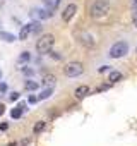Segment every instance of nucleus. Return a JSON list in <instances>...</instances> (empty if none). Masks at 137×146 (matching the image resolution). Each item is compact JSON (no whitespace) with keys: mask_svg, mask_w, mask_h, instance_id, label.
<instances>
[{"mask_svg":"<svg viewBox=\"0 0 137 146\" xmlns=\"http://www.w3.org/2000/svg\"><path fill=\"white\" fill-rule=\"evenodd\" d=\"M108 12H110V2L108 0H96V2L91 5V9H89V14H91L93 19L105 17Z\"/></svg>","mask_w":137,"mask_h":146,"instance_id":"nucleus-1","label":"nucleus"},{"mask_svg":"<svg viewBox=\"0 0 137 146\" xmlns=\"http://www.w3.org/2000/svg\"><path fill=\"white\" fill-rule=\"evenodd\" d=\"M53 45H55V36H53V35H43V36L38 40V43H36V50H38V53H41V55H48V53L51 52Z\"/></svg>","mask_w":137,"mask_h":146,"instance_id":"nucleus-2","label":"nucleus"},{"mask_svg":"<svg viewBox=\"0 0 137 146\" xmlns=\"http://www.w3.org/2000/svg\"><path fill=\"white\" fill-rule=\"evenodd\" d=\"M84 72V65L81 62H68L65 67H63V74L67 78H77Z\"/></svg>","mask_w":137,"mask_h":146,"instance_id":"nucleus-3","label":"nucleus"},{"mask_svg":"<svg viewBox=\"0 0 137 146\" xmlns=\"http://www.w3.org/2000/svg\"><path fill=\"white\" fill-rule=\"evenodd\" d=\"M127 53H128V45H127L125 41H117V43L111 45L108 55H110L111 58H122V57H125Z\"/></svg>","mask_w":137,"mask_h":146,"instance_id":"nucleus-4","label":"nucleus"},{"mask_svg":"<svg viewBox=\"0 0 137 146\" xmlns=\"http://www.w3.org/2000/svg\"><path fill=\"white\" fill-rule=\"evenodd\" d=\"M76 12H77V5L76 4H68L65 9H63V12H62V19H63V23H68L74 16H76Z\"/></svg>","mask_w":137,"mask_h":146,"instance_id":"nucleus-5","label":"nucleus"},{"mask_svg":"<svg viewBox=\"0 0 137 146\" xmlns=\"http://www.w3.org/2000/svg\"><path fill=\"white\" fill-rule=\"evenodd\" d=\"M79 41H81V45H84L86 48L94 46V40H93V36H91L89 33H82V35L79 36Z\"/></svg>","mask_w":137,"mask_h":146,"instance_id":"nucleus-6","label":"nucleus"},{"mask_svg":"<svg viewBox=\"0 0 137 146\" xmlns=\"http://www.w3.org/2000/svg\"><path fill=\"white\" fill-rule=\"evenodd\" d=\"M74 95H76V98H77V100H82V98H86V96L89 95V86H86V84H82V86H77V88H76V91H74Z\"/></svg>","mask_w":137,"mask_h":146,"instance_id":"nucleus-7","label":"nucleus"},{"mask_svg":"<svg viewBox=\"0 0 137 146\" xmlns=\"http://www.w3.org/2000/svg\"><path fill=\"white\" fill-rule=\"evenodd\" d=\"M33 33V29H31V23L29 24H24L22 28H21V31H19V40L21 41H24V40H28V36Z\"/></svg>","mask_w":137,"mask_h":146,"instance_id":"nucleus-8","label":"nucleus"},{"mask_svg":"<svg viewBox=\"0 0 137 146\" xmlns=\"http://www.w3.org/2000/svg\"><path fill=\"white\" fill-rule=\"evenodd\" d=\"M55 83H57V79H55V76H51V74H46V76L43 78V86H45V88H53Z\"/></svg>","mask_w":137,"mask_h":146,"instance_id":"nucleus-9","label":"nucleus"},{"mask_svg":"<svg viewBox=\"0 0 137 146\" xmlns=\"http://www.w3.org/2000/svg\"><path fill=\"white\" fill-rule=\"evenodd\" d=\"M45 127H46V122H45V120H38V122L34 124V127H33V132H34V134H40V132L45 131Z\"/></svg>","mask_w":137,"mask_h":146,"instance_id":"nucleus-10","label":"nucleus"},{"mask_svg":"<svg viewBox=\"0 0 137 146\" xmlns=\"http://www.w3.org/2000/svg\"><path fill=\"white\" fill-rule=\"evenodd\" d=\"M122 72H118V70H111L110 72V83H118V81H122Z\"/></svg>","mask_w":137,"mask_h":146,"instance_id":"nucleus-11","label":"nucleus"},{"mask_svg":"<svg viewBox=\"0 0 137 146\" xmlns=\"http://www.w3.org/2000/svg\"><path fill=\"white\" fill-rule=\"evenodd\" d=\"M53 95V88H45L41 93H40V96H38V100H48L50 96Z\"/></svg>","mask_w":137,"mask_h":146,"instance_id":"nucleus-12","label":"nucleus"},{"mask_svg":"<svg viewBox=\"0 0 137 146\" xmlns=\"http://www.w3.org/2000/svg\"><path fill=\"white\" fill-rule=\"evenodd\" d=\"M0 38H2L4 41H7V43H12V41L17 40L14 35H11V33H7V31H2V33H0Z\"/></svg>","mask_w":137,"mask_h":146,"instance_id":"nucleus-13","label":"nucleus"},{"mask_svg":"<svg viewBox=\"0 0 137 146\" xmlns=\"http://www.w3.org/2000/svg\"><path fill=\"white\" fill-rule=\"evenodd\" d=\"M22 110H24V105L12 108V112H11V117H12V119H21V115H22Z\"/></svg>","mask_w":137,"mask_h":146,"instance_id":"nucleus-14","label":"nucleus"},{"mask_svg":"<svg viewBox=\"0 0 137 146\" xmlns=\"http://www.w3.org/2000/svg\"><path fill=\"white\" fill-rule=\"evenodd\" d=\"M31 60V53L29 52H22L19 57H17V62L19 64H26V62H29Z\"/></svg>","mask_w":137,"mask_h":146,"instance_id":"nucleus-15","label":"nucleus"},{"mask_svg":"<svg viewBox=\"0 0 137 146\" xmlns=\"http://www.w3.org/2000/svg\"><path fill=\"white\" fill-rule=\"evenodd\" d=\"M24 88H26L28 91H34V90H38V83H34V81H26Z\"/></svg>","mask_w":137,"mask_h":146,"instance_id":"nucleus-16","label":"nucleus"},{"mask_svg":"<svg viewBox=\"0 0 137 146\" xmlns=\"http://www.w3.org/2000/svg\"><path fill=\"white\" fill-rule=\"evenodd\" d=\"M21 70H22L24 76H33V74H34V70H33L31 67H21Z\"/></svg>","mask_w":137,"mask_h":146,"instance_id":"nucleus-17","label":"nucleus"},{"mask_svg":"<svg viewBox=\"0 0 137 146\" xmlns=\"http://www.w3.org/2000/svg\"><path fill=\"white\" fill-rule=\"evenodd\" d=\"M48 55H50V57H51L53 60H62V55H60L58 52H50Z\"/></svg>","mask_w":137,"mask_h":146,"instance_id":"nucleus-18","label":"nucleus"},{"mask_svg":"<svg viewBox=\"0 0 137 146\" xmlns=\"http://www.w3.org/2000/svg\"><path fill=\"white\" fill-rule=\"evenodd\" d=\"M31 29H33V33H38V31L41 29V26H40V23H31Z\"/></svg>","mask_w":137,"mask_h":146,"instance_id":"nucleus-19","label":"nucleus"},{"mask_svg":"<svg viewBox=\"0 0 137 146\" xmlns=\"http://www.w3.org/2000/svg\"><path fill=\"white\" fill-rule=\"evenodd\" d=\"M4 93H7V84L5 83H0V96H2Z\"/></svg>","mask_w":137,"mask_h":146,"instance_id":"nucleus-20","label":"nucleus"},{"mask_svg":"<svg viewBox=\"0 0 137 146\" xmlns=\"http://www.w3.org/2000/svg\"><path fill=\"white\" fill-rule=\"evenodd\" d=\"M132 23H134V26L137 28V11H134V12H132Z\"/></svg>","mask_w":137,"mask_h":146,"instance_id":"nucleus-21","label":"nucleus"},{"mask_svg":"<svg viewBox=\"0 0 137 146\" xmlns=\"http://www.w3.org/2000/svg\"><path fill=\"white\" fill-rule=\"evenodd\" d=\"M11 100H12V102H16V100H19V93H17V91H14V93H11Z\"/></svg>","mask_w":137,"mask_h":146,"instance_id":"nucleus-22","label":"nucleus"},{"mask_svg":"<svg viewBox=\"0 0 137 146\" xmlns=\"http://www.w3.org/2000/svg\"><path fill=\"white\" fill-rule=\"evenodd\" d=\"M28 102H29V103H36V102H38V96H31V95H29Z\"/></svg>","mask_w":137,"mask_h":146,"instance_id":"nucleus-23","label":"nucleus"},{"mask_svg":"<svg viewBox=\"0 0 137 146\" xmlns=\"http://www.w3.org/2000/svg\"><path fill=\"white\" fill-rule=\"evenodd\" d=\"M98 70H99V72H106V70H110V67H108V65H103V67H99Z\"/></svg>","mask_w":137,"mask_h":146,"instance_id":"nucleus-24","label":"nucleus"},{"mask_svg":"<svg viewBox=\"0 0 137 146\" xmlns=\"http://www.w3.org/2000/svg\"><path fill=\"white\" fill-rule=\"evenodd\" d=\"M4 112H5V105L0 103V115H4Z\"/></svg>","mask_w":137,"mask_h":146,"instance_id":"nucleus-25","label":"nucleus"},{"mask_svg":"<svg viewBox=\"0 0 137 146\" xmlns=\"http://www.w3.org/2000/svg\"><path fill=\"white\" fill-rule=\"evenodd\" d=\"M28 144H29V139H24V141H21L19 146H28Z\"/></svg>","mask_w":137,"mask_h":146,"instance_id":"nucleus-26","label":"nucleus"},{"mask_svg":"<svg viewBox=\"0 0 137 146\" xmlns=\"http://www.w3.org/2000/svg\"><path fill=\"white\" fill-rule=\"evenodd\" d=\"M7 127H9V125H7V124H5V122H4V124H0V129H2V131H5V129H7Z\"/></svg>","mask_w":137,"mask_h":146,"instance_id":"nucleus-27","label":"nucleus"},{"mask_svg":"<svg viewBox=\"0 0 137 146\" xmlns=\"http://www.w3.org/2000/svg\"><path fill=\"white\" fill-rule=\"evenodd\" d=\"M132 5H134V7H137V0H132Z\"/></svg>","mask_w":137,"mask_h":146,"instance_id":"nucleus-28","label":"nucleus"},{"mask_svg":"<svg viewBox=\"0 0 137 146\" xmlns=\"http://www.w3.org/2000/svg\"><path fill=\"white\" fill-rule=\"evenodd\" d=\"M9 146H19V144H17V143H11Z\"/></svg>","mask_w":137,"mask_h":146,"instance_id":"nucleus-29","label":"nucleus"},{"mask_svg":"<svg viewBox=\"0 0 137 146\" xmlns=\"http://www.w3.org/2000/svg\"><path fill=\"white\" fill-rule=\"evenodd\" d=\"M0 79H2V70H0Z\"/></svg>","mask_w":137,"mask_h":146,"instance_id":"nucleus-30","label":"nucleus"}]
</instances>
